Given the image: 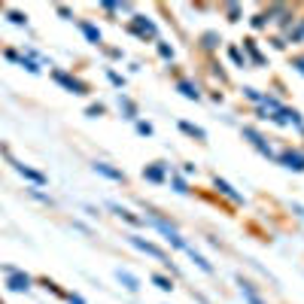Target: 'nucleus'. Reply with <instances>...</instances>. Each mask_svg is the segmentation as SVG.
Listing matches in <instances>:
<instances>
[{"label": "nucleus", "mask_w": 304, "mask_h": 304, "mask_svg": "<svg viewBox=\"0 0 304 304\" xmlns=\"http://www.w3.org/2000/svg\"><path fill=\"white\" fill-rule=\"evenodd\" d=\"M143 222H149L152 228H158V231L164 234V240H168L171 246H176V250H189V243H186L183 238H179V231H176L171 222H164L161 216H155V213H146V216H143Z\"/></svg>", "instance_id": "obj_1"}, {"label": "nucleus", "mask_w": 304, "mask_h": 304, "mask_svg": "<svg viewBox=\"0 0 304 304\" xmlns=\"http://www.w3.org/2000/svg\"><path fill=\"white\" fill-rule=\"evenodd\" d=\"M128 240L137 246V250H140V253H146V256H152V259H158L161 261V265H168V268H174L171 265V256L168 253H164L161 250V246H155V243H149V240H143V238H137V234H128Z\"/></svg>", "instance_id": "obj_2"}, {"label": "nucleus", "mask_w": 304, "mask_h": 304, "mask_svg": "<svg viewBox=\"0 0 304 304\" xmlns=\"http://www.w3.org/2000/svg\"><path fill=\"white\" fill-rule=\"evenodd\" d=\"M131 31H134L137 37H143V40H146V37H149V40H155V34H158V31H155V24H152L146 16H134V19H131Z\"/></svg>", "instance_id": "obj_3"}, {"label": "nucleus", "mask_w": 304, "mask_h": 304, "mask_svg": "<svg viewBox=\"0 0 304 304\" xmlns=\"http://www.w3.org/2000/svg\"><path fill=\"white\" fill-rule=\"evenodd\" d=\"M52 76H55V82H58V86H64L67 91H73V94H86V91H88V88H86V82H79V79L67 76V73H61V70H55Z\"/></svg>", "instance_id": "obj_4"}, {"label": "nucleus", "mask_w": 304, "mask_h": 304, "mask_svg": "<svg viewBox=\"0 0 304 304\" xmlns=\"http://www.w3.org/2000/svg\"><path fill=\"white\" fill-rule=\"evenodd\" d=\"M280 161L286 164L289 171H295V174H301V171H304V155H301V152H283Z\"/></svg>", "instance_id": "obj_5"}, {"label": "nucleus", "mask_w": 304, "mask_h": 304, "mask_svg": "<svg viewBox=\"0 0 304 304\" xmlns=\"http://www.w3.org/2000/svg\"><path fill=\"white\" fill-rule=\"evenodd\" d=\"M9 289H12V292H27V289H31V277H27V274L12 271L9 274Z\"/></svg>", "instance_id": "obj_6"}, {"label": "nucleus", "mask_w": 304, "mask_h": 304, "mask_svg": "<svg viewBox=\"0 0 304 304\" xmlns=\"http://www.w3.org/2000/svg\"><path fill=\"white\" fill-rule=\"evenodd\" d=\"M12 168H16V171H19L24 179H31V183H37V186H43V183H46V176H43V174H40V171H31V168H24L22 161H12Z\"/></svg>", "instance_id": "obj_7"}, {"label": "nucleus", "mask_w": 304, "mask_h": 304, "mask_svg": "<svg viewBox=\"0 0 304 304\" xmlns=\"http://www.w3.org/2000/svg\"><path fill=\"white\" fill-rule=\"evenodd\" d=\"M238 286H240V295H243L246 301H250V304H265V301H261V295L256 292V286H253V283H246V280L240 277V280H238Z\"/></svg>", "instance_id": "obj_8"}, {"label": "nucleus", "mask_w": 304, "mask_h": 304, "mask_svg": "<svg viewBox=\"0 0 304 304\" xmlns=\"http://www.w3.org/2000/svg\"><path fill=\"white\" fill-rule=\"evenodd\" d=\"M91 168H94V174H101V176H109V179H119V183L125 179V174H122V171H116V168H109L107 161H94Z\"/></svg>", "instance_id": "obj_9"}, {"label": "nucleus", "mask_w": 304, "mask_h": 304, "mask_svg": "<svg viewBox=\"0 0 304 304\" xmlns=\"http://www.w3.org/2000/svg\"><path fill=\"white\" fill-rule=\"evenodd\" d=\"M116 280L122 283L128 289V292H137V289H140V280L134 277V274H128V271H122V268H116Z\"/></svg>", "instance_id": "obj_10"}, {"label": "nucleus", "mask_w": 304, "mask_h": 304, "mask_svg": "<svg viewBox=\"0 0 304 304\" xmlns=\"http://www.w3.org/2000/svg\"><path fill=\"white\" fill-rule=\"evenodd\" d=\"M213 186H216L219 192H222V195H225L228 201H234V204H243V195H238V192H234V189L225 183V179H219V176H216V179H213Z\"/></svg>", "instance_id": "obj_11"}, {"label": "nucleus", "mask_w": 304, "mask_h": 304, "mask_svg": "<svg viewBox=\"0 0 304 304\" xmlns=\"http://www.w3.org/2000/svg\"><path fill=\"white\" fill-rule=\"evenodd\" d=\"M79 31L86 34V40H88V43H94V46L101 43V31H98L94 24H88V22H79Z\"/></svg>", "instance_id": "obj_12"}, {"label": "nucleus", "mask_w": 304, "mask_h": 304, "mask_svg": "<svg viewBox=\"0 0 304 304\" xmlns=\"http://www.w3.org/2000/svg\"><path fill=\"white\" fill-rule=\"evenodd\" d=\"M286 40H289V43H304V19H298L295 27H289V31H286Z\"/></svg>", "instance_id": "obj_13"}, {"label": "nucleus", "mask_w": 304, "mask_h": 304, "mask_svg": "<svg viewBox=\"0 0 304 304\" xmlns=\"http://www.w3.org/2000/svg\"><path fill=\"white\" fill-rule=\"evenodd\" d=\"M176 88L183 91V98H189V101H198V98H201V91L192 86V82H186V79H179V82H176Z\"/></svg>", "instance_id": "obj_14"}, {"label": "nucleus", "mask_w": 304, "mask_h": 304, "mask_svg": "<svg viewBox=\"0 0 304 304\" xmlns=\"http://www.w3.org/2000/svg\"><path fill=\"white\" fill-rule=\"evenodd\" d=\"M186 253L192 256V261H195V265H198L201 271H207V274H213V265H210V261H207V259H204L201 253H195V250H192V246H189V250H186Z\"/></svg>", "instance_id": "obj_15"}, {"label": "nucleus", "mask_w": 304, "mask_h": 304, "mask_svg": "<svg viewBox=\"0 0 304 304\" xmlns=\"http://www.w3.org/2000/svg\"><path fill=\"white\" fill-rule=\"evenodd\" d=\"M143 176L152 179V183H161V179H164V168H158V164H149V168H143Z\"/></svg>", "instance_id": "obj_16"}, {"label": "nucleus", "mask_w": 304, "mask_h": 304, "mask_svg": "<svg viewBox=\"0 0 304 304\" xmlns=\"http://www.w3.org/2000/svg\"><path fill=\"white\" fill-rule=\"evenodd\" d=\"M179 128H183L186 134H192V137H198V140H207V131L198 128V125H192V122H179Z\"/></svg>", "instance_id": "obj_17"}, {"label": "nucleus", "mask_w": 304, "mask_h": 304, "mask_svg": "<svg viewBox=\"0 0 304 304\" xmlns=\"http://www.w3.org/2000/svg\"><path fill=\"white\" fill-rule=\"evenodd\" d=\"M119 109H125V116H128V119H137V107H134L128 98H122V94H119Z\"/></svg>", "instance_id": "obj_18"}, {"label": "nucleus", "mask_w": 304, "mask_h": 304, "mask_svg": "<svg viewBox=\"0 0 304 304\" xmlns=\"http://www.w3.org/2000/svg\"><path fill=\"white\" fill-rule=\"evenodd\" d=\"M113 210H116V213H119L122 219H128V222H131V225H140V222H143V219H140V216H134V213H128V210H125V207H116V204H113Z\"/></svg>", "instance_id": "obj_19"}, {"label": "nucleus", "mask_w": 304, "mask_h": 304, "mask_svg": "<svg viewBox=\"0 0 304 304\" xmlns=\"http://www.w3.org/2000/svg\"><path fill=\"white\" fill-rule=\"evenodd\" d=\"M152 283H155L161 292H171V289H174V283H171L168 277H161V274H155V277H152Z\"/></svg>", "instance_id": "obj_20"}, {"label": "nucleus", "mask_w": 304, "mask_h": 304, "mask_svg": "<svg viewBox=\"0 0 304 304\" xmlns=\"http://www.w3.org/2000/svg\"><path fill=\"white\" fill-rule=\"evenodd\" d=\"M243 43H246V49H250V55H253V61H256V64L265 61V58H261V52L256 49V40H243Z\"/></svg>", "instance_id": "obj_21"}, {"label": "nucleus", "mask_w": 304, "mask_h": 304, "mask_svg": "<svg viewBox=\"0 0 304 304\" xmlns=\"http://www.w3.org/2000/svg\"><path fill=\"white\" fill-rule=\"evenodd\" d=\"M228 55H231V61L238 64V67H246V58H243V52H240V49H234V46H231Z\"/></svg>", "instance_id": "obj_22"}, {"label": "nucleus", "mask_w": 304, "mask_h": 304, "mask_svg": "<svg viewBox=\"0 0 304 304\" xmlns=\"http://www.w3.org/2000/svg\"><path fill=\"white\" fill-rule=\"evenodd\" d=\"M19 61H22V67H24L27 73H40V64L37 61H31V58H19Z\"/></svg>", "instance_id": "obj_23"}, {"label": "nucleus", "mask_w": 304, "mask_h": 304, "mask_svg": "<svg viewBox=\"0 0 304 304\" xmlns=\"http://www.w3.org/2000/svg\"><path fill=\"white\" fill-rule=\"evenodd\" d=\"M9 22L12 24H27V16H22V12H9Z\"/></svg>", "instance_id": "obj_24"}, {"label": "nucleus", "mask_w": 304, "mask_h": 304, "mask_svg": "<svg viewBox=\"0 0 304 304\" xmlns=\"http://www.w3.org/2000/svg\"><path fill=\"white\" fill-rule=\"evenodd\" d=\"M174 189L179 192V195H186V192H189V189H186V183H183V176H174Z\"/></svg>", "instance_id": "obj_25"}, {"label": "nucleus", "mask_w": 304, "mask_h": 304, "mask_svg": "<svg viewBox=\"0 0 304 304\" xmlns=\"http://www.w3.org/2000/svg\"><path fill=\"white\" fill-rule=\"evenodd\" d=\"M158 52H161V58H174V49L168 43H158Z\"/></svg>", "instance_id": "obj_26"}, {"label": "nucleus", "mask_w": 304, "mask_h": 304, "mask_svg": "<svg viewBox=\"0 0 304 304\" xmlns=\"http://www.w3.org/2000/svg\"><path fill=\"white\" fill-rule=\"evenodd\" d=\"M243 94H246V98H250V101H256V104H261V94H259L256 88H243Z\"/></svg>", "instance_id": "obj_27"}, {"label": "nucleus", "mask_w": 304, "mask_h": 304, "mask_svg": "<svg viewBox=\"0 0 304 304\" xmlns=\"http://www.w3.org/2000/svg\"><path fill=\"white\" fill-rule=\"evenodd\" d=\"M107 76H109V82H113V86H119V88H122V86H125V79H122L119 73H113V70H109Z\"/></svg>", "instance_id": "obj_28"}, {"label": "nucleus", "mask_w": 304, "mask_h": 304, "mask_svg": "<svg viewBox=\"0 0 304 304\" xmlns=\"http://www.w3.org/2000/svg\"><path fill=\"white\" fill-rule=\"evenodd\" d=\"M216 40H219L216 34H204V46H207V49H213V46H216Z\"/></svg>", "instance_id": "obj_29"}, {"label": "nucleus", "mask_w": 304, "mask_h": 304, "mask_svg": "<svg viewBox=\"0 0 304 304\" xmlns=\"http://www.w3.org/2000/svg\"><path fill=\"white\" fill-rule=\"evenodd\" d=\"M137 131H140V134H152V125H149V122H137Z\"/></svg>", "instance_id": "obj_30"}, {"label": "nucleus", "mask_w": 304, "mask_h": 304, "mask_svg": "<svg viewBox=\"0 0 304 304\" xmlns=\"http://www.w3.org/2000/svg\"><path fill=\"white\" fill-rule=\"evenodd\" d=\"M228 16H231V22H238V16H240V9H238V3H231V6H228Z\"/></svg>", "instance_id": "obj_31"}, {"label": "nucleus", "mask_w": 304, "mask_h": 304, "mask_svg": "<svg viewBox=\"0 0 304 304\" xmlns=\"http://www.w3.org/2000/svg\"><path fill=\"white\" fill-rule=\"evenodd\" d=\"M292 67H295L298 73H304V55H301V58H292Z\"/></svg>", "instance_id": "obj_32"}, {"label": "nucleus", "mask_w": 304, "mask_h": 304, "mask_svg": "<svg viewBox=\"0 0 304 304\" xmlns=\"http://www.w3.org/2000/svg\"><path fill=\"white\" fill-rule=\"evenodd\" d=\"M101 113H104L101 104H91V107H88V116H101Z\"/></svg>", "instance_id": "obj_33"}, {"label": "nucleus", "mask_w": 304, "mask_h": 304, "mask_svg": "<svg viewBox=\"0 0 304 304\" xmlns=\"http://www.w3.org/2000/svg\"><path fill=\"white\" fill-rule=\"evenodd\" d=\"M265 24H268L265 16H256V19H253V27H265Z\"/></svg>", "instance_id": "obj_34"}, {"label": "nucleus", "mask_w": 304, "mask_h": 304, "mask_svg": "<svg viewBox=\"0 0 304 304\" xmlns=\"http://www.w3.org/2000/svg\"><path fill=\"white\" fill-rule=\"evenodd\" d=\"M67 298H70V304H86V301H82L79 295H67Z\"/></svg>", "instance_id": "obj_35"}]
</instances>
